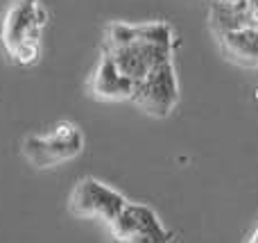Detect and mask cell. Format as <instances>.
<instances>
[{
    "mask_svg": "<svg viewBox=\"0 0 258 243\" xmlns=\"http://www.w3.org/2000/svg\"><path fill=\"white\" fill-rule=\"evenodd\" d=\"M102 55L136 86L161 66L172 64L174 32L163 21L109 23L102 39Z\"/></svg>",
    "mask_w": 258,
    "mask_h": 243,
    "instance_id": "obj_1",
    "label": "cell"
},
{
    "mask_svg": "<svg viewBox=\"0 0 258 243\" xmlns=\"http://www.w3.org/2000/svg\"><path fill=\"white\" fill-rule=\"evenodd\" d=\"M209 25L229 62L258 71V0H215Z\"/></svg>",
    "mask_w": 258,
    "mask_h": 243,
    "instance_id": "obj_2",
    "label": "cell"
},
{
    "mask_svg": "<svg viewBox=\"0 0 258 243\" xmlns=\"http://www.w3.org/2000/svg\"><path fill=\"white\" fill-rule=\"evenodd\" d=\"M48 23L43 0H12L0 23V43L9 62L34 66L41 59L43 30Z\"/></svg>",
    "mask_w": 258,
    "mask_h": 243,
    "instance_id": "obj_3",
    "label": "cell"
},
{
    "mask_svg": "<svg viewBox=\"0 0 258 243\" xmlns=\"http://www.w3.org/2000/svg\"><path fill=\"white\" fill-rule=\"evenodd\" d=\"M23 157L34 168H54L80 157L84 150V134L71 121L54 123L48 132L27 134L23 139Z\"/></svg>",
    "mask_w": 258,
    "mask_h": 243,
    "instance_id": "obj_4",
    "label": "cell"
},
{
    "mask_svg": "<svg viewBox=\"0 0 258 243\" xmlns=\"http://www.w3.org/2000/svg\"><path fill=\"white\" fill-rule=\"evenodd\" d=\"M129 200L113 186L100 182L98 177H82L71 191L68 209L73 216L86 221H102L111 225L116 216L125 209Z\"/></svg>",
    "mask_w": 258,
    "mask_h": 243,
    "instance_id": "obj_5",
    "label": "cell"
},
{
    "mask_svg": "<svg viewBox=\"0 0 258 243\" xmlns=\"http://www.w3.org/2000/svg\"><path fill=\"white\" fill-rule=\"evenodd\" d=\"M116 243H170L172 232L163 225L159 214L143 203H127L109 225Z\"/></svg>",
    "mask_w": 258,
    "mask_h": 243,
    "instance_id": "obj_6",
    "label": "cell"
},
{
    "mask_svg": "<svg viewBox=\"0 0 258 243\" xmlns=\"http://www.w3.org/2000/svg\"><path fill=\"white\" fill-rule=\"evenodd\" d=\"M132 103L141 112L150 114L154 118L170 116L179 103V82H177V71H174V62L161 66L150 77H145L141 84L134 86Z\"/></svg>",
    "mask_w": 258,
    "mask_h": 243,
    "instance_id": "obj_7",
    "label": "cell"
},
{
    "mask_svg": "<svg viewBox=\"0 0 258 243\" xmlns=\"http://www.w3.org/2000/svg\"><path fill=\"white\" fill-rule=\"evenodd\" d=\"M89 91L93 98L104 100V103H122V100H132L134 84L118 73V68L109 62V57L100 55L98 66L91 73Z\"/></svg>",
    "mask_w": 258,
    "mask_h": 243,
    "instance_id": "obj_8",
    "label": "cell"
},
{
    "mask_svg": "<svg viewBox=\"0 0 258 243\" xmlns=\"http://www.w3.org/2000/svg\"><path fill=\"white\" fill-rule=\"evenodd\" d=\"M245 243H258V221L254 223V227L249 230V234H247Z\"/></svg>",
    "mask_w": 258,
    "mask_h": 243,
    "instance_id": "obj_9",
    "label": "cell"
},
{
    "mask_svg": "<svg viewBox=\"0 0 258 243\" xmlns=\"http://www.w3.org/2000/svg\"><path fill=\"white\" fill-rule=\"evenodd\" d=\"M256 95H258V91H256Z\"/></svg>",
    "mask_w": 258,
    "mask_h": 243,
    "instance_id": "obj_10",
    "label": "cell"
}]
</instances>
